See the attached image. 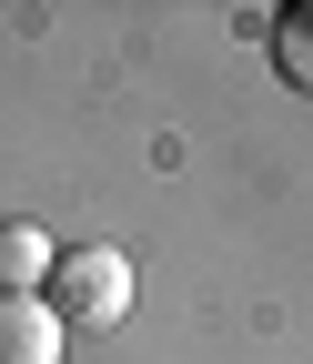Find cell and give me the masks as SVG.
Returning <instances> with one entry per match:
<instances>
[{
    "label": "cell",
    "mask_w": 313,
    "mask_h": 364,
    "mask_svg": "<svg viewBox=\"0 0 313 364\" xmlns=\"http://www.w3.org/2000/svg\"><path fill=\"white\" fill-rule=\"evenodd\" d=\"M61 324H51V304L40 294H0V364H61Z\"/></svg>",
    "instance_id": "cell-2"
},
{
    "label": "cell",
    "mask_w": 313,
    "mask_h": 364,
    "mask_svg": "<svg viewBox=\"0 0 313 364\" xmlns=\"http://www.w3.org/2000/svg\"><path fill=\"white\" fill-rule=\"evenodd\" d=\"M51 273V233L40 223H0V294H40Z\"/></svg>",
    "instance_id": "cell-3"
},
{
    "label": "cell",
    "mask_w": 313,
    "mask_h": 364,
    "mask_svg": "<svg viewBox=\"0 0 313 364\" xmlns=\"http://www.w3.org/2000/svg\"><path fill=\"white\" fill-rule=\"evenodd\" d=\"M40 304H51L61 334H101L131 314V263L111 243H81V253H51V273H40Z\"/></svg>",
    "instance_id": "cell-1"
},
{
    "label": "cell",
    "mask_w": 313,
    "mask_h": 364,
    "mask_svg": "<svg viewBox=\"0 0 313 364\" xmlns=\"http://www.w3.org/2000/svg\"><path fill=\"white\" fill-rule=\"evenodd\" d=\"M273 61H283V71H293V81H303V71H313V51H303V31H293V11H283V31H273Z\"/></svg>",
    "instance_id": "cell-4"
}]
</instances>
